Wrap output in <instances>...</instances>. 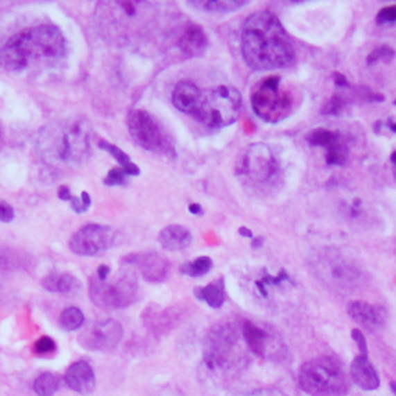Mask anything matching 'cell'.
Returning <instances> with one entry per match:
<instances>
[{"instance_id":"obj_9","label":"cell","mask_w":396,"mask_h":396,"mask_svg":"<svg viewBox=\"0 0 396 396\" xmlns=\"http://www.w3.org/2000/svg\"><path fill=\"white\" fill-rule=\"evenodd\" d=\"M239 338L230 325H218L207 334L205 345V364L211 372H226L237 361Z\"/></svg>"},{"instance_id":"obj_10","label":"cell","mask_w":396,"mask_h":396,"mask_svg":"<svg viewBox=\"0 0 396 396\" xmlns=\"http://www.w3.org/2000/svg\"><path fill=\"white\" fill-rule=\"evenodd\" d=\"M113 241H115V231L110 226L89 223L73 234L69 246L76 256L93 257L109 250Z\"/></svg>"},{"instance_id":"obj_1","label":"cell","mask_w":396,"mask_h":396,"mask_svg":"<svg viewBox=\"0 0 396 396\" xmlns=\"http://www.w3.org/2000/svg\"><path fill=\"white\" fill-rule=\"evenodd\" d=\"M241 55L254 70H277L294 62V46L280 20L270 11H259L243 24Z\"/></svg>"},{"instance_id":"obj_7","label":"cell","mask_w":396,"mask_h":396,"mask_svg":"<svg viewBox=\"0 0 396 396\" xmlns=\"http://www.w3.org/2000/svg\"><path fill=\"white\" fill-rule=\"evenodd\" d=\"M90 299L107 310H118L132 305L138 299V282L130 271H123L113 280H90Z\"/></svg>"},{"instance_id":"obj_4","label":"cell","mask_w":396,"mask_h":396,"mask_svg":"<svg viewBox=\"0 0 396 396\" xmlns=\"http://www.w3.org/2000/svg\"><path fill=\"white\" fill-rule=\"evenodd\" d=\"M299 387L311 396H336L348 390V373L336 358H314L299 370Z\"/></svg>"},{"instance_id":"obj_25","label":"cell","mask_w":396,"mask_h":396,"mask_svg":"<svg viewBox=\"0 0 396 396\" xmlns=\"http://www.w3.org/2000/svg\"><path fill=\"white\" fill-rule=\"evenodd\" d=\"M99 147L103 150L109 152L110 155L118 161L119 166H121V169H123L127 173V175H133V177L139 175V167L135 163H133V161L130 160V157L127 155V153L123 149H119L118 146L109 143V141L101 139L99 141Z\"/></svg>"},{"instance_id":"obj_27","label":"cell","mask_w":396,"mask_h":396,"mask_svg":"<svg viewBox=\"0 0 396 396\" xmlns=\"http://www.w3.org/2000/svg\"><path fill=\"white\" fill-rule=\"evenodd\" d=\"M33 388L37 396H53L59 388V379L53 373H42L36 378Z\"/></svg>"},{"instance_id":"obj_30","label":"cell","mask_w":396,"mask_h":396,"mask_svg":"<svg viewBox=\"0 0 396 396\" xmlns=\"http://www.w3.org/2000/svg\"><path fill=\"white\" fill-rule=\"evenodd\" d=\"M20 252L10 246H0V271H12L22 264Z\"/></svg>"},{"instance_id":"obj_26","label":"cell","mask_w":396,"mask_h":396,"mask_svg":"<svg viewBox=\"0 0 396 396\" xmlns=\"http://www.w3.org/2000/svg\"><path fill=\"white\" fill-rule=\"evenodd\" d=\"M59 322H60V325L65 328V330L75 332V330H79V328L84 325L85 316L78 307H69V308H65L62 314H60Z\"/></svg>"},{"instance_id":"obj_13","label":"cell","mask_w":396,"mask_h":396,"mask_svg":"<svg viewBox=\"0 0 396 396\" xmlns=\"http://www.w3.org/2000/svg\"><path fill=\"white\" fill-rule=\"evenodd\" d=\"M126 264L135 265L144 280L150 284L164 282L169 276L171 265L161 254L158 252H135L124 257Z\"/></svg>"},{"instance_id":"obj_24","label":"cell","mask_w":396,"mask_h":396,"mask_svg":"<svg viewBox=\"0 0 396 396\" xmlns=\"http://www.w3.org/2000/svg\"><path fill=\"white\" fill-rule=\"evenodd\" d=\"M248 2L245 0H196V2H187L192 8L203 10L207 12H231L236 11Z\"/></svg>"},{"instance_id":"obj_8","label":"cell","mask_w":396,"mask_h":396,"mask_svg":"<svg viewBox=\"0 0 396 396\" xmlns=\"http://www.w3.org/2000/svg\"><path fill=\"white\" fill-rule=\"evenodd\" d=\"M254 113L266 123L276 124L291 112V99L280 92V78L270 76L261 80L251 95Z\"/></svg>"},{"instance_id":"obj_3","label":"cell","mask_w":396,"mask_h":396,"mask_svg":"<svg viewBox=\"0 0 396 396\" xmlns=\"http://www.w3.org/2000/svg\"><path fill=\"white\" fill-rule=\"evenodd\" d=\"M37 150L51 163H83L90 150L89 123L79 119L67 126L46 127L42 137H39Z\"/></svg>"},{"instance_id":"obj_21","label":"cell","mask_w":396,"mask_h":396,"mask_svg":"<svg viewBox=\"0 0 396 396\" xmlns=\"http://www.w3.org/2000/svg\"><path fill=\"white\" fill-rule=\"evenodd\" d=\"M160 243L167 251H183L192 243V234L186 226L169 225L160 232Z\"/></svg>"},{"instance_id":"obj_31","label":"cell","mask_w":396,"mask_h":396,"mask_svg":"<svg viewBox=\"0 0 396 396\" xmlns=\"http://www.w3.org/2000/svg\"><path fill=\"white\" fill-rule=\"evenodd\" d=\"M327 150V163L330 166H342L345 164L347 160V147L342 144V141L339 139L338 143H334L333 146L328 147Z\"/></svg>"},{"instance_id":"obj_29","label":"cell","mask_w":396,"mask_h":396,"mask_svg":"<svg viewBox=\"0 0 396 396\" xmlns=\"http://www.w3.org/2000/svg\"><path fill=\"white\" fill-rule=\"evenodd\" d=\"M339 139L341 138L336 132L327 129H316L308 135V143L316 147H325V149H328V147L333 146L334 143H338Z\"/></svg>"},{"instance_id":"obj_45","label":"cell","mask_w":396,"mask_h":396,"mask_svg":"<svg viewBox=\"0 0 396 396\" xmlns=\"http://www.w3.org/2000/svg\"><path fill=\"white\" fill-rule=\"evenodd\" d=\"M239 232H240V234H243L245 237H252V232H251L250 230H246V227H240Z\"/></svg>"},{"instance_id":"obj_39","label":"cell","mask_w":396,"mask_h":396,"mask_svg":"<svg viewBox=\"0 0 396 396\" xmlns=\"http://www.w3.org/2000/svg\"><path fill=\"white\" fill-rule=\"evenodd\" d=\"M12 220H15V209L8 203L0 201V221L2 223H10Z\"/></svg>"},{"instance_id":"obj_35","label":"cell","mask_w":396,"mask_h":396,"mask_svg":"<svg viewBox=\"0 0 396 396\" xmlns=\"http://www.w3.org/2000/svg\"><path fill=\"white\" fill-rule=\"evenodd\" d=\"M56 350V342L49 336L40 338L35 344V353L36 354H50Z\"/></svg>"},{"instance_id":"obj_44","label":"cell","mask_w":396,"mask_h":396,"mask_svg":"<svg viewBox=\"0 0 396 396\" xmlns=\"http://www.w3.org/2000/svg\"><path fill=\"white\" fill-rule=\"evenodd\" d=\"M189 212L196 214V216H201V214H203V209H201L200 205L192 203V205H189Z\"/></svg>"},{"instance_id":"obj_33","label":"cell","mask_w":396,"mask_h":396,"mask_svg":"<svg viewBox=\"0 0 396 396\" xmlns=\"http://www.w3.org/2000/svg\"><path fill=\"white\" fill-rule=\"evenodd\" d=\"M126 183H127V173L121 169V167L112 169L104 178L105 186H124Z\"/></svg>"},{"instance_id":"obj_15","label":"cell","mask_w":396,"mask_h":396,"mask_svg":"<svg viewBox=\"0 0 396 396\" xmlns=\"http://www.w3.org/2000/svg\"><path fill=\"white\" fill-rule=\"evenodd\" d=\"M241 334L246 341V345L250 350L259 358H270L273 354L274 341L270 333H266L264 328L257 327L252 322L246 320L243 327H241Z\"/></svg>"},{"instance_id":"obj_49","label":"cell","mask_w":396,"mask_h":396,"mask_svg":"<svg viewBox=\"0 0 396 396\" xmlns=\"http://www.w3.org/2000/svg\"><path fill=\"white\" fill-rule=\"evenodd\" d=\"M395 105H396V99H395Z\"/></svg>"},{"instance_id":"obj_20","label":"cell","mask_w":396,"mask_h":396,"mask_svg":"<svg viewBox=\"0 0 396 396\" xmlns=\"http://www.w3.org/2000/svg\"><path fill=\"white\" fill-rule=\"evenodd\" d=\"M201 96V90L192 83V80H180L172 93V103L180 112L186 115L196 113L198 107V101Z\"/></svg>"},{"instance_id":"obj_12","label":"cell","mask_w":396,"mask_h":396,"mask_svg":"<svg viewBox=\"0 0 396 396\" xmlns=\"http://www.w3.org/2000/svg\"><path fill=\"white\" fill-rule=\"evenodd\" d=\"M243 171L250 178L265 183L277 171V163L271 149L265 144H251L243 158Z\"/></svg>"},{"instance_id":"obj_19","label":"cell","mask_w":396,"mask_h":396,"mask_svg":"<svg viewBox=\"0 0 396 396\" xmlns=\"http://www.w3.org/2000/svg\"><path fill=\"white\" fill-rule=\"evenodd\" d=\"M350 378L362 390H377L379 387V375L377 368L368 361L367 356H356L350 365Z\"/></svg>"},{"instance_id":"obj_46","label":"cell","mask_w":396,"mask_h":396,"mask_svg":"<svg viewBox=\"0 0 396 396\" xmlns=\"http://www.w3.org/2000/svg\"><path fill=\"white\" fill-rule=\"evenodd\" d=\"M259 245H261V239H256V240L252 241V246H254V248H257Z\"/></svg>"},{"instance_id":"obj_23","label":"cell","mask_w":396,"mask_h":396,"mask_svg":"<svg viewBox=\"0 0 396 396\" xmlns=\"http://www.w3.org/2000/svg\"><path fill=\"white\" fill-rule=\"evenodd\" d=\"M196 296L200 300H205L211 308H220L225 304V282L223 279L214 280L209 285L197 288Z\"/></svg>"},{"instance_id":"obj_18","label":"cell","mask_w":396,"mask_h":396,"mask_svg":"<svg viewBox=\"0 0 396 396\" xmlns=\"http://www.w3.org/2000/svg\"><path fill=\"white\" fill-rule=\"evenodd\" d=\"M347 311L353 320H356L359 325L367 328V330H377L384 324V311L381 308L367 304V302L353 300L348 304Z\"/></svg>"},{"instance_id":"obj_16","label":"cell","mask_w":396,"mask_h":396,"mask_svg":"<svg viewBox=\"0 0 396 396\" xmlns=\"http://www.w3.org/2000/svg\"><path fill=\"white\" fill-rule=\"evenodd\" d=\"M324 268L322 273L327 274L333 282H339V284H352L353 280L358 277V270H354L352 264L339 256L336 251H328L324 256Z\"/></svg>"},{"instance_id":"obj_17","label":"cell","mask_w":396,"mask_h":396,"mask_svg":"<svg viewBox=\"0 0 396 396\" xmlns=\"http://www.w3.org/2000/svg\"><path fill=\"white\" fill-rule=\"evenodd\" d=\"M180 50L189 58L201 56L207 49V36L197 24H187L178 37Z\"/></svg>"},{"instance_id":"obj_47","label":"cell","mask_w":396,"mask_h":396,"mask_svg":"<svg viewBox=\"0 0 396 396\" xmlns=\"http://www.w3.org/2000/svg\"><path fill=\"white\" fill-rule=\"evenodd\" d=\"M390 387H392V390H393V393L396 395V382H390Z\"/></svg>"},{"instance_id":"obj_32","label":"cell","mask_w":396,"mask_h":396,"mask_svg":"<svg viewBox=\"0 0 396 396\" xmlns=\"http://www.w3.org/2000/svg\"><path fill=\"white\" fill-rule=\"evenodd\" d=\"M395 58V50L392 46L388 45H382L375 49L370 55L367 58V64L368 65H375L378 62H390V60Z\"/></svg>"},{"instance_id":"obj_40","label":"cell","mask_w":396,"mask_h":396,"mask_svg":"<svg viewBox=\"0 0 396 396\" xmlns=\"http://www.w3.org/2000/svg\"><path fill=\"white\" fill-rule=\"evenodd\" d=\"M110 276V266L109 265H99L96 271V279L98 280H107Z\"/></svg>"},{"instance_id":"obj_36","label":"cell","mask_w":396,"mask_h":396,"mask_svg":"<svg viewBox=\"0 0 396 396\" xmlns=\"http://www.w3.org/2000/svg\"><path fill=\"white\" fill-rule=\"evenodd\" d=\"M342 109H344V101H342L339 96H333L324 105L322 113H324V115H339Z\"/></svg>"},{"instance_id":"obj_14","label":"cell","mask_w":396,"mask_h":396,"mask_svg":"<svg viewBox=\"0 0 396 396\" xmlns=\"http://www.w3.org/2000/svg\"><path fill=\"white\" fill-rule=\"evenodd\" d=\"M65 384L73 392L80 395H90L96 387L95 372L87 361H76L65 373Z\"/></svg>"},{"instance_id":"obj_34","label":"cell","mask_w":396,"mask_h":396,"mask_svg":"<svg viewBox=\"0 0 396 396\" xmlns=\"http://www.w3.org/2000/svg\"><path fill=\"white\" fill-rule=\"evenodd\" d=\"M70 203H71L73 211H75L76 214H83V212L90 209L92 198L89 196V192H83V196L80 197H73L70 200Z\"/></svg>"},{"instance_id":"obj_37","label":"cell","mask_w":396,"mask_h":396,"mask_svg":"<svg viewBox=\"0 0 396 396\" xmlns=\"http://www.w3.org/2000/svg\"><path fill=\"white\" fill-rule=\"evenodd\" d=\"M378 24H393L396 22V5H390L382 8L377 16Z\"/></svg>"},{"instance_id":"obj_6","label":"cell","mask_w":396,"mask_h":396,"mask_svg":"<svg viewBox=\"0 0 396 396\" xmlns=\"http://www.w3.org/2000/svg\"><path fill=\"white\" fill-rule=\"evenodd\" d=\"M127 129L133 141L143 149L161 155H175L172 138L147 110H132L127 117Z\"/></svg>"},{"instance_id":"obj_43","label":"cell","mask_w":396,"mask_h":396,"mask_svg":"<svg viewBox=\"0 0 396 396\" xmlns=\"http://www.w3.org/2000/svg\"><path fill=\"white\" fill-rule=\"evenodd\" d=\"M246 396H286V395L279 393V392H257V393H251Z\"/></svg>"},{"instance_id":"obj_11","label":"cell","mask_w":396,"mask_h":396,"mask_svg":"<svg viewBox=\"0 0 396 396\" xmlns=\"http://www.w3.org/2000/svg\"><path fill=\"white\" fill-rule=\"evenodd\" d=\"M123 334V327L118 320L105 319L96 322L95 325H92L89 330L80 334L79 342L87 350L109 352L119 345Z\"/></svg>"},{"instance_id":"obj_2","label":"cell","mask_w":396,"mask_h":396,"mask_svg":"<svg viewBox=\"0 0 396 396\" xmlns=\"http://www.w3.org/2000/svg\"><path fill=\"white\" fill-rule=\"evenodd\" d=\"M65 51V37L56 25H37L12 36L0 49V69L20 71L33 59H59Z\"/></svg>"},{"instance_id":"obj_42","label":"cell","mask_w":396,"mask_h":396,"mask_svg":"<svg viewBox=\"0 0 396 396\" xmlns=\"http://www.w3.org/2000/svg\"><path fill=\"white\" fill-rule=\"evenodd\" d=\"M333 80H334V84H336L338 87H348L347 78L344 75H341V73H334Z\"/></svg>"},{"instance_id":"obj_28","label":"cell","mask_w":396,"mask_h":396,"mask_svg":"<svg viewBox=\"0 0 396 396\" xmlns=\"http://www.w3.org/2000/svg\"><path fill=\"white\" fill-rule=\"evenodd\" d=\"M212 270V260L209 257H198L192 261H187L181 266V273L189 277H201Z\"/></svg>"},{"instance_id":"obj_5","label":"cell","mask_w":396,"mask_h":396,"mask_svg":"<svg viewBox=\"0 0 396 396\" xmlns=\"http://www.w3.org/2000/svg\"><path fill=\"white\" fill-rule=\"evenodd\" d=\"M240 112V92L231 85H217L209 90L201 92L193 118L211 127V129H221V127L236 123Z\"/></svg>"},{"instance_id":"obj_48","label":"cell","mask_w":396,"mask_h":396,"mask_svg":"<svg viewBox=\"0 0 396 396\" xmlns=\"http://www.w3.org/2000/svg\"><path fill=\"white\" fill-rule=\"evenodd\" d=\"M392 161H393V164L396 166V152L392 153Z\"/></svg>"},{"instance_id":"obj_22","label":"cell","mask_w":396,"mask_h":396,"mask_svg":"<svg viewBox=\"0 0 396 396\" xmlns=\"http://www.w3.org/2000/svg\"><path fill=\"white\" fill-rule=\"evenodd\" d=\"M42 286L50 293L75 294L79 290V280L70 273H51L42 280Z\"/></svg>"},{"instance_id":"obj_38","label":"cell","mask_w":396,"mask_h":396,"mask_svg":"<svg viewBox=\"0 0 396 396\" xmlns=\"http://www.w3.org/2000/svg\"><path fill=\"white\" fill-rule=\"evenodd\" d=\"M352 338H353L354 342H356V345H358V348H359V352H361L362 356H367V354H368L367 341H365V338H364V334H362V332L358 330V328H354V330L352 332Z\"/></svg>"},{"instance_id":"obj_41","label":"cell","mask_w":396,"mask_h":396,"mask_svg":"<svg viewBox=\"0 0 396 396\" xmlns=\"http://www.w3.org/2000/svg\"><path fill=\"white\" fill-rule=\"evenodd\" d=\"M59 198L64 200V201H70V200L73 198L71 192H70V189H69V186H60V189H59Z\"/></svg>"}]
</instances>
